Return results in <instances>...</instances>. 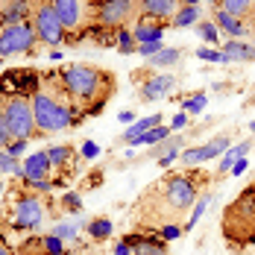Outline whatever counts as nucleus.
I'll list each match as a JSON object with an SVG mask.
<instances>
[{
	"mask_svg": "<svg viewBox=\"0 0 255 255\" xmlns=\"http://www.w3.org/2000/svg\"><path fill=\"white\" fill-rule=\"evenodd\" d=\"M200 173L197 170H185V173H170L161 182H155L153 188L144 194V211L153 217L155 223H179L185 217V211H191V205L200 197Z\"/></svg>",
	"mask_w": 255,
	"mask_h": 255,
	"instance_id": "obj_1",
	"label": "nucleus"
},
{
	"mask_svg": "<svg viewBox=\"0 0 255 255\" xmlns=\"http://www.w3.org/2000/svg\"><path fill=\"white\" fill-rule=\"evenodd\" d=\"M56 79L62 82L65 94L71 97V103L77 106L82 115H97L103 106H106V97L112 91V77L94 68V65H65Z\"/></svg>",
	"mask_w": 255,
	"mask_h": 255,
	"instance_id": "obj_2",
	"label": "nucleus"
},
{
	"mask_svg": "<svg viewBox=\"0 0 255 255\" xmlns=\"http://www.w3.org/2000/svg\"><path fill=\"white\" fill-rule=\"evenodd\" d=\"M29 103H32V115H35V129H38V135L65 132V129H71L77 124L74 115L82 118V112H79L77 106L71 103V97L65 94V88H62V82L56 79V74L29 97Z\"/></svg>",
	"mask_w": 255,
	"mask_h": 255,
	"instance_id": "obj_3",
	"label": "nucleus"
},
{
	"mask_svg": "<svg viewBox=\"0 0 255 255\" xmlns=\"http://www.w3.org/2000/svg\"><path fill=\"white\" fill-rule=\"evenodd\" d=\"M223 235L229 244H250L255 235V185L247 188L223 214Z\"/></svg>",
	"mask_w": 255,
	"mask_h": 255,
	"instance_id": "obj_4",
	"label": "nucleus"
},
{
	"mask_svg": "<svg viewBox=\"0 0 255 255\" xmlns=\"http://www.w3.org/2000/svg\"><path fill=\"white\" fill-rule=\"evenodd\" d=\"M50 6L68 32V41L88 35V29L94 26V3L91 0H50Z\"/></svg>",
	"mask_w": 255,
	"mask_h": 255,
	"instance_id": "obj_5",
	"label": "nucleus"
},
{
	"mask_svg": "<svg viewBox=\"0 0 255 255\" xmlns=\"http://www.w3.org/2000/svg\"><path fill=\"white\" fill-rule=\"evenodd\" d=\"M3 115H6V127L12 132V138H35L38 129H35V115H32V103L24 94H12V97H3Z\"/></svg>",
	"mask_w": 255,
	"mask_h": 255,
	"instance_id": "obj_6",
	"label": "nucleus"
},
{
	"mask_svg": "<svg viewBox=\"0 0 255 255\" xmlns=\"http://www.w3.org/2000/svg\"><path fill=\"white\" fill-rule=\"evenodd\" d=\"M29 24H32V29H35V35H38V44H44V47L59 50V47L68 41V32H65L62 21L56 18L50 0H38V3H35Z\"/></svg>",
	"mask_w": 255,
	"mask_h": 255,
	"instance_id": "obj_7",
	"label": "nucleus"
},
{
	"mask_svg": "<svg viewBox=\"0 0 255 255\" xmlns=\"http://www.w3.org/2000/svg\"><path fill=\"white\" fill-rule=\"evenodd\" d=\"M44 220V203L38 194H15L9 205V226L15 232H35Z\"/></svg>",
	"mask_w": 255,
	"mask_h": 255,
	"instance_id": "obj_8",
	"label": "nucleus"
},
{
	"mask_svg": "<svg viewBox=\"0 0 255 255\" xmlns=\"http://www.w3.org/2000/svg\"><path fill=\"white\" fill-rule=\"evenodd\" d=\"M135 12H141V0H106L94 6V24L103 29H121L127 21H135Z\"/></svg>",
	"mask_w": 255,
	"mask_h": 255,
	"instance_id": "obj_9",
	"label": "nucleus"
},
{
	"mask_svg": "<svg viewBox=\"0 0 255 255\" xmlns=\"http://www.w3.org/2000/svg\"><path fill=\"white\" fill-rule=\"evenodd\" d=\"M38 44V35L29 21L15 26H0V59L9 56H21V53H32Z\"/></svg>",
	"mask_w": 255,
	"mask_h": 255,
	"instance_id": "obj_10",
	"label": "nucleus"
},
{
	"mask_svg": "<svg viewBox=\"0 0 255 255\" xmlns=\"http://www.w3.org/2000/svg\"><path fill=\"white\" fill-rule=\"evenodd\" d=\"M135 82L141 79V85H138V97L144 103H155L161 100V97H167L173 88H176V77L173 74H167V71H147V74H135Z\"/></svg>",
	"mask_w": 255,
	"mask_h": 255,
	"instance_id": "obj_11",
	"label": "nucleus"
},
{
	"mask_svg": "<svg viewBox=\"0 0 255 255\" xmlns=\"http://www.w3.org/2000/svg\"><path fill=\"white\" fill-rule=\"evenodd\" d=\"M229 147H232L229 135H217V138H211L208 144L182 150V153H179V161H185V167H200V164H205V161H214L217 155H223Z\"/></svg>",
	"mask_w": 255,
	"mask_h": 255,
	"instance_id": "obj_12",
	"label": "nucleus"
},
{
	"mask_svg": "<svg viewBox=\"0 0 255 255\" xmlns=\"http://www.w3.org/2000/svg\"><path fill=\"white\" fill-rule=\"evenodd\" d=\"M21 170H24V185L26 188H35V185H41V182H53L50 179L53 164H50L47 150H38V153L26 155L24 164H21Z\"/></svg>",
	"mask_w": 255,
	"mask_h": 255,
	"instance_id": "obj_13",
	"label": "nucleus"
},
{
	"mask_svg": "<svg viewBox=\"0 0 255 255\" xmlns=\"http://www.w3.org/2000/svg\"><path fill=\"white\" fill-rule=\"evenodd\" d=\"M167 21H155V18H147V15H138V21L132 24V35L138 44H150V41H161L164 32H167Z\"/></svg>",
	"mask_w": 255,
	"mask_h": 255,
	"instance_id": "obj_14",
	"label": "nucleus"
},
{
	"mask_svg": "<svg viewBox=\"0 0 255 255\" xmlns=\"http://www.w3.org/2000/svg\"><path fill=\"white\" fill-rule=\"evenodd\" d=\"M35 3L32 0H3L0 6V26H15L32 18Z\"/></svg>",
	"mask_w": 255,
	"mask_h": 255,
	"instance_id": "obj_15",
	"label": "nucleus"
},
{
	"mask_svg": "<svg viewBox=\"0 0 255 255\" xmlns=\"http://www.w3.org/2000/svg\"><path fill=\"white\" fill-rule=\"evenodd\" d=\"M211 21L217 24V29H220L223 35H229V38H244V35L250 32V26L244 24L241 18L229 15V12H226V9H220V6H214V12H211Z\"/></svg>",
	"mask_w": 255,
	"mask_h": 255,
	"instance_id": "obj_16",
	"label": "nucleus"
},
{
	"mask_svg": "<svg viewBox=\"0 0 255 255\" xmlns=\"http://www.w3.org/2000/svg\"><path fill=\"white\" fill-rule=\"evenodd\" d=\"M220 53L226 56V65L229 62H255V44L253 41H244V38H229L220 44Z\"/></svg>",
	"mask_w": 255,
	"mask_h": 255,
	"instance_id": "obj_17",
	"label": "nucleus"
},
{
	"mask_svg": "<svg viewBox=\"0 0 255 255\" xmlns=\"http://www.w3.org/2000/svg\"><path fill=\"white\" fill-rule=\"evenodd\" d=\"M182 0H141V15L155 21H173Z\"/></svg>",
	"mask_w": 255,
	"mask_h": 255,
	"instance_id": "obj_18",
	"label": "nucleus"
},
{
	"mask_svg": "<svg viewBox=\"0 0 255 255\" xmlns=\"http://www.w3.org/2000/svg\"><path fill=\"white\" fill-rule=\"evenodd\" d=\"M129 247H132V255H167V247L161 238H144V235H127L124 238Z\"/></svg>",
	"mask_w": 255,
	"mask_h": 255,
	"instance_id": "obj_19",
	"label": "nucleus"
},
{
	"mask_svg": "<svg viewBox=\"0 0 255 255\" xmlns=\"http://www.w3.org/2000/svg\"><path fill=\"white\" fill-rule=\"evenodd\" d=\"M182 62V50L179 47H161V50L147 59V68L150 71H167V68H176Z\"/></svg>",
	"mask_w": 255,
	"mask_h": 255,
	"instance_id": "obj_20",
	"label": "nucleus"
},
{
	"mask_svg": "<svg viewBox=\"0 0 255 255\" xmlns=\"http://www.w3.org/2000/svg\"><path fill=\"white\" fill-rule=\"evenodd\" d=\"M211 200H214V194H211V191H200L197 203L191 205V211H188V220H185V226H182V232H185V235L194 229V226H197L200 220H203V214H205V208L211 205Z\"/></svg>",
	"mask_w": 255,
	"mask_h": 255,
	"instance_id": "obj_21",
	"label": "nucleus"
},
{
	"mask_svg": "<svg viewBox=\"0 0 255 255\" xmlns=\"http://www.w3.org/2000/svg\"><path fill=\"white\" fill-rule=\"evenodd\" d=\"M250 150H253V141H241V144H235V147H229L226 153L220 155V164H217V170H220V173H229V170H232V164H235L238 158L250 155Z\"/></svg>",
	"mask_w": 255,
	"mask_h": 255,
	"instance_id": "obj_22",
	"label": "nucleus"
},
{
	"mask_svg": "<svg viewBox=\"0 0 255 255\" xmlns=\"http://www.w3.org/2000/svg\"><path fill=\"white\" fill-rule=\"evenodd\" d=\"M200 21H203V9H200V6H179V12L173 15L170 26L185 29V26H197Z\"/></svg>",
	"mask_w": 255,
	"mask_h": 255,
	"instance_id": "obj_23",
	"label": "nucleus"
},
{
	"mask_svg": "<svg viewBox=\"0 0 255 255\" xmlns=\"http://www.w3.org/2000/svg\"><path fill=\"white\" fill-rule=\"evenodd\" d=\"M220 9H226L235 18H255V0H217Z\"/></svg>",
	"mask_w": 255,
	"mask_h": 255,
	"instance_id": "obj_24",
	"label": "nucleus"
},
{
	"mask_svg": "<svg viewBox=\"0 0 255 255\" xmlns=\"http://www.w3.org/2000/svg\"><path fill=\"white\" fill-rule=\"evenodd\" d=\"M170 135H173V129L164 127V124H158V127L147 129L141 138H135V144H132V147H155V144H161V141H164V138H170Z\"/></svg>",
	"mask_w": 255,
	"mask_h": 255,
	"instance_id": "obj_25",
	"label": "nucleus"
},
{
	"mask_svg": "<svg viewBox=\"0 0 255 255\" xmlns=\"http://www.w3.org/2000/svg\"><path fill=\"white\" fill-rule=\"evenodd\" d=\"M161 124V115H150V118H141V121H135L132 127H127V132H124V141L127 144H135V138H141L147 129H153Z\"/></svg>",
	"mask_w": 255,
	"mask_h": 255,
	"instance_id": "obj_26",
	"label": "nucleus"
},
{
	"mask_svg": "<svg viewBox=\"0 0 255 255\" xmlns=\"http://www.w3.org/2000/svg\"><path fill=\"white\" fill-rule=\"evenodd\" d=\"M85 232H88V238H91V241H106V238L115 232V226H112V220H109V217H94V220H88Z\"/></svg>",
	"mask_w": 255,
	"mask_h": 255,
	"instance_id": "obj_27",
	"label": "nucleus"
},
{
	"mask_svg": "<svg viewBox=\"0 0 255 255\" xmlns=\"http://www.w3.org/2000/svg\"><path fill=\"white\" fill-rule=\"evenodd\" d=\"M47 155H50V164L56 170H62V167H68L71 161H74V150L68 147V144H56V147H47Z\"/></svg>",
	"mask_w": 255,
	"mask_h": 255,
	"instance_id": "obj_28",
	"label": "nucleus"
},
{
	"mask_svg": "<svg viewBox=\"0 0 255 255\" xmlns=\"http://www.w3.org/2000/svg\"><path fill=\"white\" fill-rule=\"evenodd\" d=\"M115 44H118V50L129 56V53H138V41H135V35H132V26H121V29H115Z\"/></svg>",
	"mask_w": 255,
	"mask_h": 255,
	"instance_id": "obj_29",
	"label": "nucleus"
},
{
	"mask_svg": "<svg viewBox=\"0 0 255 255\" xmlns=\"http://www.w3.org/2000/svg\"><path fill=\"white\" fill-rule=\"evenodd\" d=\"M197 35L203 38L208 47H211V44H217V47L223 44V41H220V35H223V32L217 29V24H214V21H200V24H197Z\"/></svg>",
	"mask_w": 255,
	"mask_h": 255,
	"instance_id": "obj_30",
	"label": "nucleus"
},
{
	"mask_svg": "<svg viewBox=\"0 0 255 255\" xmlns=\"http://www.w3.org/2000/svg\"><path fill=\"white\" fill-rule=\"evenodd\" d=\"M53 235H56L59 241H65V244H74V241L79 238V223H77V220L56 223V226H53Z\"/></svg>",
	"mask_w": 255,
	"mask_h": 255,
	"instance_id": "obj_31",
	"label": "nucleus"
},
{
	"mask_svg": "<svg viewBox=\"0 0 255 255\" xmlns=\"http://www.w3.org/2000/svg\"><path fill=\"white\" fill-rule=\"evenodd\" d=\"M0 173H12V176H18L21 182H24V170H21L18 158H12L6 147H0Z\"/></svg>",
	"mask_w": 255,
	"mask_h": 255,
	"instance_id": "obj_32",
	"label": "nucleus"
},
{
	"mask_svg": "<svg viewBox=\"0 0 255 255\" xmlns=\"http://www.w3.org/2000/svg\"><path fill=\"white\" fill-rule=\"evenodd\" d=\"M205 103H208V97L200 91V94H194V97L182 100V112H185V115H200V112L205 109Z\"/></svg>",
	"mask_w": 255,
	"mask_h": 255,
	"instance_id": "obj_33",
	"label": "nucleus"
},
{
	"mask_svg": "<svg viewBox=\"0 0 255 255\" xmlns=\"http://www.w3.org/2000/svg\"><path fill=\"white\" fill-rule=\"evenodd\" d=\"M41 247H44V255H65V241H59L56 235H41Z\"/></svg>",
	"mask_w": 255,
	"mask_h": 255,
	"instance_id": "obj_34",
	"label": "nucleus"
},
{
	"mask_svg": "<svg viewBox=\"0 0 255 255\" xmlns=\"http://www.w3.org/2000/svg\"><path fill=\"white\" fill-rule=\"evenodd\" d=\"M197 59H203V62H217V65H226V56L220 53V47H197Z\"/></svg>",
	"mask_w": 255,
	"mask_h": 255,
	"instance_id": "obj_35",
	"label": "nucleus"
},
{
	"mask_svg": "<svg viewBox=\"0 0 255 255\" xmlns=\"http://www.w3.org/2000/svg\"><path fill=\"white\" fill-rule=\"evenodd\" d=\"M62 208L71 211V214H79V211H82V197H79L77 191H68V194L62 197Z\"/></svg>",
	"mask_w": 255,
	"mask_h": 255,
	"instance_id": "obj_36",
	"label": "nucleus"
},
{
	"mask_svg": "<svg viewBox=\"0 0 255 255\" xmlns=\"http://www.w3.org/2000/svg\"><path fill=\"white\" fill-rule=\"evenodd\" d=\"M15 138H12V132L6 127V115H3V97H0V147H9Z\"/></svg>",
	"mask_w": 255,
	"mask_h": 255,
	"instance_id": "obj_37",
	"label": "nucleus"
},
{
	"mask_svg": "<svg viewBox=\"0 0 255 255\" xmlns=\"http://www.w3.org/2000/svg\"><path fill=\"white\" fill-rule=\"evenodd\" d=\"M176 238H182L179 223H161V241H176Z\"/></svg>",
	"mask_w": 255,
	"mask_h": 255,
	"instance_id": "obj_38",
	"label": "nucleus"
},
{
	"mask_svg": "<svg viewBox=\"0 0 255 255\" xmlns=\"http://www.w3.org/2000/svg\"><path fill=\"white\" fill-rule=\"evenodd\" d=\"M26 144H29V141H24V138H15L6 150H9V155H12V158H21V155L26 153Z\"/></svg>",
	"mask_w": 255,
	"mask_h": 255,
	"instance_id": "obj_39",
	"label": "nucleus"
},
{
	"mask_svg": "<svg viewBox=\"0 0 255 255\" xmlns=\"http://www.w3.org/2000/svg\"><path fill=\"white\" fill-rule=\"evenodd\" d=\"M164 44L161 41H150V44H138V56H144V59H150V56H155V53L161 50Z\"/></svg>",
	"mask_w": 255,
	"mask_h": 255,
	"instance_id": "obj_40",
	"label": "nucleus"
},
{
	"mask_svg": "<svg viewBox=\"0 0 255 255\" xmlns=\"http://www.w3.org/2000/svg\"><path fill=\"white\" fill-rule=\"evenodd\" d=\"M247 167H250V158H247V155H244V158H238V161H235V164H232L229 176H232V179H235V176H244V173H247Z\"/></svg>",
	"mask_w": 255,
	"mask_h": 255,
	"instance_id": "obj_41",
	"label": "nucleus"
},
{
	"mask_svg": "<svg viewBox=\"0 0 255 255\" xmlns=\"http://www.w3.org/2000/svg\"><path fill=\"white\" fill-rule=\"evenodd\" d=\"M82 155H85V158H97V155H100V147H97L94 141H85V144H82Z\"/></svg>",
	"mask_w": 255,
	"mask_h": 255,
	"instance_id": "obj_42",
	"label": "nucleus"
},
{
	"mask_svg": "<svg viewBox=\"0 0 255 255\" xmlns=\"http://www.w3.org/2000/svg\"><path fill=\"white\" fill-rule=\"evenodd\" d=\"M188 121H191V115H185V112H182V115H176V118H173L170 129H182V127H188Z\"/></svg>",
	"mask_w": 255,
	"mask_h": 255,
	"instance_id": "obj_43",
	"label": "nucleus"
},
{
	"mask_svg": "<svg viewBox=\"0 0 255 255\" xmlns=\"http://www.w3.org/2000/svg\"><path fill=\"white\" fill-rule=\"evenodd\" d=\"M155 161H158L161 167H170L173 161H179V153H167V155H161V158H155Z\"/></svg>",
	"mask_w": 255,
	"mask_h": 255,
	"instance_id": "obj_44",
	"label": "nucleus"
},
{
	"mask_svg": "<svg viewBox=\"0 0 255 255\" xmlns=\"http://www.w3.org/2000/svg\"><path fill=\"white\" fill-rule=\"evenodd\" d=\"M115 255H132V247H129L127 241H118L115 244Z\"/></svg>",
	"mask_w": 255,
	"mask_h": 255,
	"instance_id": "obj_45",
	"label": "nucleus"
},
{
	"mask_svg": "<svg viewBox=\"0 0 255 255\" xmlns=\"http://www.w3.org/2000/svg\"><path fill=\"white\" fill-rule=\"evenodd\" d=\"M118 118H121V124H127V127H132V124H135V118H138V115H135V112H121V115H118Z\"/></svg>",
	"mask_w": 255,
	"mask_h": 255,
	"instance_id": "obj_46",
	"label": "nucleus"
},
{
	"mask_svg": "<svg viewBox=\"0 0 255 255\" xmlns=\"http://www.w3.org/2000/svg\"><path fill=\"white\" fill-rule=\"evenodd\" d=\"M0 255H18V253H15V250H12V247H6V241H3V238H0Z\"/></svg>",
	"mask_w": 255,
	"mask_h": 255,
	"instance_id": "obj_47",
	"label": "nucleus"
},
{
	"mask_svg": "<svg viewBox=\"0 0 255 255\" xmlns=\"http://www.w3.org/2000/svg\"><path fill=\"white\" fill-rule=\"evenodd\" d=\"M200 3H214L217 6V0H182V6H200Z\"/></svg>",
	"mask_w": 255,
	"mask_h": 255,
	"instance_id": "obj_48",
	"label": "nucleus"
},
{
	"mask_svg": "<svg viewBox=\"0 0 255 255\" xmlns=\"http://www.w3.org/2000/svg\"><path fill=\"white\" fill-rule=\"evenodd\" d=\"M91 3H94V6H97V3H106V0H91Z\"/></svg>",
	"mask_w": 255,
	"mask_h": 255,
	"instance_id": "obj_49",
	"label": "nucleus"
},
{
	"mask_svg": "<svg viewBox=\"0 0 255 255\" xmlns=\"http://www.w3.org/2000/svg\"><path fill=\"white\" fill-rule=\"evenodd\" d=\"M0 194H3V179H0Z\"/></svg>",
	"mask_w": 255,
	"mask_h": 255,
	"instance_id": "obj_50",
	"label": "nucleus"
},
{
	"mask_svg": "<svg viewBox=\"0 0 255 255\" xmlns=\"http://www.w3.org/2000/svg\"><path fill=\"white\" fill-rule=\"evenodd\" d=\"M250 244H255V235H253V241H250Z\"/></svg>",
	"mask_w": 255,
	"mask_h": 255,
	"instance_id": "obj_51",
	"label": "nucleus"
},
{
	"mask_svg": "<svg viewBox=\"0 0 255 255\" xmlns=\"http://www.w3.org/2000/svg\"><path fill=\"white\" fill-rule=\"evenodd\" d=\"M253 44H255V38H253Z\"/></svg>",
	"mask_w": 255,
	"mask_h": 255,
	"instance_id": "obj_52",
	"label": "nucleus"
},
{
	"mask_svg": "<svg viewBox=\"0 0 255 255\" xmlns=\"http://www.w3.org/2000/svg\"><path fill=\"white\" fill-rule=\"evenodd\" d=\"M253 26H255V24H253Z\"/></svg>",
	"mask_w": 255,
	"mask_h": 255,
	"instance_id": "obj_53",
	"label": "nucleus"
}]
</instances>
